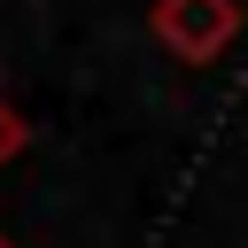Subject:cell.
Here are the masks:
<instances>
[{"mask_svg":"<svg viewBox=\"0 0 248 248\" xmlns=\"http://www.w3.org/2000/svg\"><path fill=\"white\" fill-rule=\"evenodd\" d=\"M0 248H16V240H8V232H0Z\"/></svg>","mask_w":248,"mask_h":248,"instance_id":"obj_3","label":"cell"},{"mask_svg":"<svg viewBox=\"0 0 248 248\" xmlns=\"http://www.w3.org/2000/svg\"><path fill=\"white\" fill-rule=\"evenodd\" d=\"M147 23H155V39H163V54H178L186 70H202V62H217V54L232 46L240 0H155Z\"/></svg>","mask_w":248,"mask_h":248,"instance_id":"obj_1","label":"cell"},{"mask_svg":"<svg viewBox=\"0 0 248 248\" xmlns=\"http://www.w3.org/2000/svg\"><path fill=\"white\" fill-rule=\"evenodd\" d=\"M23 147H31V116H23L16 101H0V170H8Z\"/></svg>","mask_w":248,"mask_h":248,"instance_id":"obj_2","label":"cell"}]
</instances>
